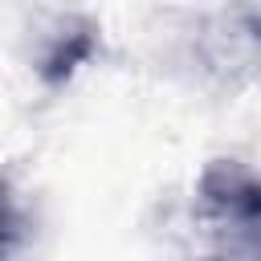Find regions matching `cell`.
Returning a JSON list of instances; mask_svg holds the SVG:
<instances>
[{"label": "cell", "mask_w": 261, "mask_h": 261, "mask_svg": "<svg viewBox=\"0 0 261 261\" xmlns=\"http://www.w3.org/2000/svg\"><path fill=\"white\" fill-rule=\"evenodd\" d=\"M90 53H94V33H90V29H82V33H65V37L53 45V53L45 57L41 77H45L49 86H61V82H65Z\"/></svg>", "instance_id": "cell-1"}, {"label": "cell", "mask_w": 261, "mask_h": 261, "mask_svg": "<svg viewBox=\"0 0 261 261\" xmlns=\"http://www.w3.org/2000/svg\"><path fill=\"white\" fill-rule=\"evenodd\" d=\"M12 237H16V212H12V200H8V192L0 188V253L12 245Z\"/></svg>", "instance_id": "cell-2"}]
</instances>
